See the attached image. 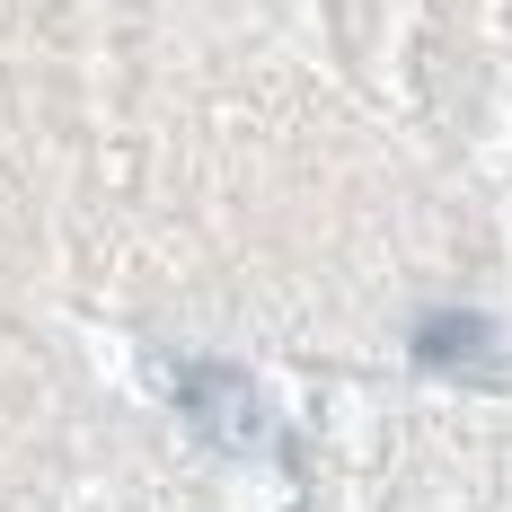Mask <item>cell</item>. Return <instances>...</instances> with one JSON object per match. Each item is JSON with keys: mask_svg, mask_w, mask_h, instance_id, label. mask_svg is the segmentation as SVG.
<instances>
[{"mask_svg": "<svg viewBox=\"0 0 512 512\" xmlns=\"http://www.w3.org/2000/svg\"><path fill=\"white\" fill-rule=\"evenodd\" d=\"M177 398L204 415L212 442H256V398L230 380V371H186V380H177Z\"/></svg>", "mask_w": 512, "mask_h": 512, "instance_id": "1", "label": "cell"}]
</instances>
